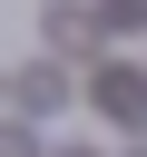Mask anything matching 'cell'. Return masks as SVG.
Masks as SVG:
<instances>
[{"label":"cell","mask_w":147,"mask_h":157,"mask_svg":"<svg viewBox=\"0 0 147 157\" xmlns=\"http://www.w3.org/2000/svg\"><path fill=\"white\" fill-rule=\"evenodd\" d=\"M10 98H20V118H59V108H69V69H59V59H29Z\"/></svg>","instance_id":"1"},{"label":"cell","mask_w":147,"mask_h":157,"mask_svg":"<svg viewBox=\"0 0 147 157\" xmlns=\"http://www.w3.org/2000/svg\"><path fill=\"white\" fill-rule=\"evenodd\" d=\"M108 118H147V88H137V69H98V88H88Z\"/></svg>","instance_id":"2"},{"label":"cell","mask_w":147,"mask_h":157,"mask_svg":"<svg viewBox=\"0 0 147 157\" xmlns=\"http://www.w3.org/2000/svg\"><path fill=\"white\" fill-rule=\"evenodd\" d=\"M98 20H108V29H137V20H147V0H98Z\"/></svg>","instance_id":"3"},{"label":"cell","mask_w":147,"mask_h":157,"mask_svg":"<svg viewBox=\"0 0 147 157\" xmlns=\"http://www.w3.org/2000/svg\"><path fill=\"white\" fill-rule=\"evenodd\" d=\"M0 157H39V147H29V128H0Z\"/></svg>","instance_id":"4"},{"label":"cell","mask_w":147,"mask_h":157,"mask_svg":"<svg viewBox=\"0 0 147 157\" xmlns=\"http://www.w3.org/2000/svg\"><path fill=\"white\" fill-rule=\"evenodd\" d=\"M59 157H98V147H59Z\"/></svg>","instance_id":"5"},{"label":"cell","mask_w":147,"mask_h":157,"mask_svg":"<svg viewBox=\"0 0 147 157\" xmlns=\"http://www.w3.org/2000/svg\"><path fill=\"white\" fill-rule=\"evenodd\" d=\"M137 157H147V147H137Z\"/></svg>","instance_id":"6"}]
</instances>
